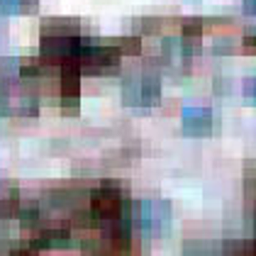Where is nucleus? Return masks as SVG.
Returning <instances> with one entry per match:
<instances>
[{"label":"nucleus","mask_w":256,"mask_h":256,"mask_svg":"<svg viewBox=\"0 0 256 256\" xmlns=\"http://www.w3.org/2000/svg\"><path fill=\"white\" fill-rule=\"evenodd\" d=\"M37 246L32 244V242H27V244H22V246H18V249H12V254L10 256H37Z\"/></svg>","instance_id":"nucleus-8"},{"label":"nucleus","mask_w":256,"mask_h":256,"mask_svg":"<svg viewBox=\"0 0 256 256\" xmlns=\"http://www.w3.org/2000/svg\"><path fill=\"white\" fill-rule=\"evenodd\" d=\"M37 8V0H0V10L5 15H22L32 12Z\"/></svg>","instance_id":"nucleus-5"},{"label":"nucleus","mask_w":256,"mask_h":256,"mask_svg":"<svg viewBox=\"0 0 256 256\" xmlns=\"http://www.w3.org/2000/svg\"><path fill=\"white\" fill-rule=\"evenodd\" d=\"M212 110L210 108H186L183 110V130L188 134H210L212 130Z\"/></svg>","instance_id":"nucleus-3"},{"label":"nucleus","mask_w":256,"mask_h":256,"mask_svg":"<svg viewBox=\"0 0 256 256\" xmlns=\"http://www.w3.org/2000/svg\"><path fill=\"white\" fill-rule=\"evenodd\" d=\"M37 249H64L71 244V232L64 227H52V230H42L37 239L32 242Z\"/></svg>","instance_id":"nucleus-4"},{"label":"nucleus","mask_w":256,"mask_h":256,"mask_svg":"<svg viewBox=\"0 0 256 256\" xmlns=\"http://www.w3.org/2000/svg\"><path fill=\"white\" fill-rule=\"evenodd\" d=\"M40 205L37 202H30V205H20V210H18V220H20L22 227H37L40 224Z\"/></svg>","instance_id":"nucleus-6"},{"label":"nucleus","mask_w":256,"mask_h":256,"mask_svg":"<svg viewBox=\"0 0 256 256\" xmlns=\"http://www.w3.org/2000/svg\"><path fill=\"white\" fill-rule=\"evenodd\" d=\"M20 193H18V188H12V190H8L5 196H2V205H0V210H2V217H18V210H20Z\"/></svg>","instance_id":"nucleus-7"},{"label":"nucleus","mask_w":256,"mask_h":256,"mask_svg":"<svg viewBox=\"0 0 256 256\" xmlns=\"http://www.w3.org/2000/svg\"><path fill=\"white\" fill-rule=\"evenodd\" d=\"M244 10L246 12H256V0H244Z\"/></svg>","instance_id":"nucleus-10"},{"label":"nucleus","mask_w":256,"mask_h":256,"mask_svg":"<svg viewBox=\"0 0 256 256\" xmlns=\"http://www.w3.org/2000/svg\"><path fill=\"white\" fill-rule=\"evenodd\" d=\"M122 96L127 105H154L161 96V83L152 74L139 76V78H127L122 86Z\"/></svg>","instance_id":"nucleus-2"},{"label":"nucleus","mask_w":256,"mask_h":256,"mask_svg":"<svg viewBox=\"0 0 256 256\" xmlns=\"http://www.w3.org/2000/svg\"><path fill=\"white\" fill-rule=\"evenodd\" d=\"M132 220L144 232H164L171 224L168 200H139L132 205Z\"/></svg>","instance_id":"nucleus-1"},{"label":"nucleus","mask_w":256,"mask_h":256,"mask_svg":"<svg viewBox=\"0 0 256 256\" xmlns=\"http://www.w3.org/2000/svg\"><path fill=\"white\" fill-rule=\"evenodd\" d=\"M244 96L256 102V78H246V80H244Z\"/></svg>","instance_id":"nucleus-9"}]
</instances>
